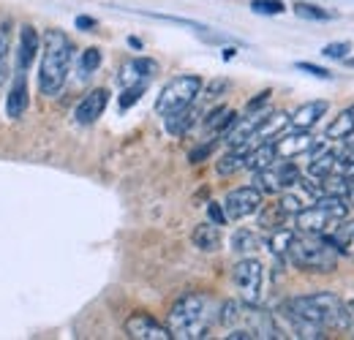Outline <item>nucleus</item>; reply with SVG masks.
Wrapping results in <instances>:
<instances>
[{
  "instance_id": "f257e3e1",
  "label": "nucleus",
  "mask_w": 354,
  "mask_h": 340,
  "mask_svg": "<svg viewBox=\"0 0 354 340\" xmlns=\"http://www.w3.org/2000/svg\"><path fill=\"white\" fill-rule=\"evenodd\" d=\"M218 313H221V302L213 294L191 292L183 294L169 308L167 327L177 340H202L210 335L213 324L218 321Z\"/></svg>"
},
{
  "instance_id": "f03ea898",
  "label": "nucleus",
  "mask_w": 354,
  "mask_h": 340,
  "mask_svg": "<svg viewBox=\"0 0 354 340\" xmlns=\"http://www.w3.org/2000/svg\"><path fill=\"white\" fill-rule=\"evenodd\" d=\"M218 321L229 330V340H267V338H283L281 327L275 324V319L257 308V302H221V313Z\"/></svg>"
},
{
  "instance_id": "7ed1b4c3",
  "label": "nucleus",
  "mask_w": 354,
  "mask_h": 340,
  "mask_svg": "<svg viewBox=\"0 0 354 340\" xmlns=\"http://www.w3.org/2000/svg\"><path fill=\"white\" fill-rule=\"evenodd\" d=\"M281 310H286L297 319H306V321L322 327V330H349L354 321V310L333 292L292 297L289 302H283Z\"/></svg>"
},
{
  "instance_id": "20e7f679",
  "label": "nucleus",
  "mask_w": 354,
  "mask_h": 340,
  "mask_svg": "<svg viewBox=\"0 0 354 340\" xmlns=\"http://www.w3.org/2000/svg\"><path fill=\"white\" fill-rule=\"evenodd\" d=\"M71 60H74V41L52 28L46 30V36L41 39V68H39V90L41 95H57L71 71Z\"/></svg>"
},
{
  "instance_id": "39448f33",
  "label": "nucleus",
  "mask_w": 354,
  "mask_h": 340,
  "mask_svg": "<svg viewBox=\"0 0 354 340\" xmlns=\"http://www.w3.org/2000/svg\"><path fill=\"white\" fill-rule=\"evenodd\" d=\"M338 256L341 251L324 234H306V232H295V240L286 251L292 267L303 272H333L338 270Z\"/></svg>"
},
{
  "instance_id": "423d86ee",
  "label": "nucleus",
  "mask_w": 354,
  "mask_h": 340,
  "mask_svg": "<svg viewBox=\"0 0 354 340\" xmlns=\"http://www.w3.org/2000/svg\"><path fill=\"white\" fill-rule=\"evenodd\" d=\"M346 213H349V205L344 196L322 193L310 207H303L295 215V226L297 232H306V234H330L346 218Z\"/></svg>"
},
{
  "instance_id": "0eeeda50",
  "label": "nucleus",
  "mask_w": 354,
  "mask_h": 340,
  "mask_svg": "<svg viewBox=\"0 0 354 340\" xmlns=\"http://www.w3.org/2000/svg\"><path fill=\"white\" fill-rule=\"evenodd\" d=\"M202 77H196V74H180L175 79H169L164 90H161V95L156 98V112L161 115V117H167V115H172V112H180V109H185V106H194V101H196V95L202 93Z\"/></svg>"
},
{
  "instance_id": "6e6552de",
  "label": "nucleus",
  "mask_w": 354,
  "mask_h": 340,
  "mask_svg": "<svg viewBox=\"0 0 354 340\" xmlns=\"http://www.w3.org/2000/svg\"><path fill=\"white\" fill-rule=\"evenodd\" d=\"M300 169L295 161H286V158H278L272 161L267 169L257 171V188L262 193H281V191H289L292 185L300 182Z\"/></svg>"
},
{
  "instance_id": "1a4fd4ad",
  "label": "nucleus",
  "mask_w": 354,
  "mask_h": 340,
  "mask_svg": "<svg viewBox=\"0 0 354 340\" xmlns=\"http://www.w3.org/2000/svg\"><path fill=\"white\" fill-rule=\"evenodd\" d=\"M232 281H234V286L240 292V299L259 302V297H262V283H265V270H262V264L257 258H248L245 256L243 261H237L234 270H232Z\"/></svg>"
},
{
  "instance_id": "9d476101",
  "label": "nucleus",
  "mask_w": 354,
  "mask_h": 340,
  "mask_svg": "<svg viewBox=\"0 0 354 340\" xmlns=\"http://www.w3.org/2000/svg\"><path fill=\"white\" fill-rule=\"evenodd\" d=\"M262 191L257 185H240L234 191H229L223 196V213H226V220H243L248 215H257L259 207H262Z\"/></svg>"
},
{
  "instance_id": "9b49d317",
  "label": "nucleus",
  "mask_w": 354,
  "mask_h": 340,
  "mask_svg": "<svg viewBox=\"0 0 354 340\" xmlns=\"http://www.w3.org/2000/svg\"><path fill=\"white\" fill-rule=\"evenodd\" d=\"M123 330H126V335L133 340H169L172 338L169 327H164L161 321H156L150 313H142V310H136V313H131V316L126 319Z\"/></svg>"
},
{
  "instance_id": "f8f14e48",
  "label": "nucleus",
  "mask_w": 354,
  "mask_h": 340,
  "mask_svg": "<svg viewBox=\"0 0 354 340\" xmlns=\"http://www.w3.org/2000/svg\"><path fill=\"white\" fill-rule=\"evenodd\" d=\"M272 144H275V153H278V158H286V161H292V158H300V155H306V153H313V147H316V139L310 136L308 131H292V133H283V136H275L272 139Z\"/></svg>"
},
{
  "instance_id": "ddd939ff",
  "label": "nucleus",
  "mask_w": 354,
  "mask_h": 340,
  "mask_svg": "<svg viewBox=\"0 0 354 340\" xmlns=\"http://www.w3.org/2000/svg\"><path fill=\"white\" fill-rule=\"evenodd\" d=\"M106 104H109V90H106V87L90 90L88 95H82V101H80L77 109H74V123H80V126H93V123L104 115Z\"/></svg>"
},
{
  "instance_id": "4468645a",
  "label": "nucleus",
  "mask_w": 354,
  "mask_h": 340,
  "mask_svg": "<svg viewBox=\"0 0 354 340\" xmlns=\"http://www.w3.org/2000/svg\"><path fill=\"white\" fill-rule=\"evenodd\" d=\"M41 52V39L36 33L33 25H22L19 30V49H17V68L19 71H28L33 66V60L39 57Z\"/></svg>"
},
{
  "instance_id": "2eb2a0df",
  "label": "nucleus",
  "mask_w": 354,
  "mask_h": 340,
  "mask_svg": "<svg viewBox=\"0 0 354 340\" xmlns=\"http://www.w3.org/2000/svg\"><path fill=\"white\" fill-rule=\"evenodd\" d=\"M289 126V115L286 112H267L265 120L257 126V131L251 133V139H248V150L254 147V144H262V142H272L283 128Z\"/></svg>"
},
{
  "instance_id": "dca6fc26",
  "label": "nucleus",
  "mask_w": 354,
  "mask_h": 340,
  "mask_svg": "<svg viewBox=\"0 0 354 340\" xmlns=\"http://www.w3.org/2000/svg\"><path fill=\"white\" fill-rule=\"evenodd\" d=\"M28 85H25V71L17 68V77H14V85L8 87V95H6V117L11 120H19L28 109Z\"/></svg>"
},
{
  "instance_id": "f3484780",
  "label": "nucleus",
  "mask_w": 354,
  "mask_h": 340,
  "mask_svg": "<svg viewBox=\"0 0 354 340\" xmlns=\"http://www.w3.org/2000/svg\"><path fill=\"white\" fill-rule=\"evenodd\" d=\"M156 71H158V63L156 60H150V57H133V60H129L123 66L120 82H123V87L136 85V82H150L156 77Z\"/></svg>"
},
{
  "instance_id": "a211bd4d",
  "label": "nucleus",
  "mask_w": 354,
  "mask_h": 340,
  "mask_svg": "<svg viewBox=\"0 0 354 340\" xmlns=\"http://www.w3.org/2000/svg\"><path fill=\"white\" fill-rule=\"evenodd\" d=\"M324 115H327V101H308L295 109V115L289 117V126L297 131H310Z\"/></svg>"
},
{
  "instance_id": "6ab92c4d",
  "label": "nucleus",
  "mask_w": 354,
  "mask_h": 340,
  "mask_svg": "<svg viewBox=\"0 0 354 340\" xmlns=\"http://www.w3.org/2000/svg\"><path fill=\"white\" fill-rule=\"evenodd\" d=\"M335 164H338V153L335 150H327V147H313V155L308 161V174L316 177V180H324L335 171Z\"/></svg>"
},
{
  "instance_id": "aec40b11",
  "label": "nucleus",
  "mask_w": 354,
  "mask_h": 340,
  "mask_svg": "<svg viewBox=\"0 0 354 340\" xmlns=\"http://www.w3.org/2000/svg\"><path fill=\"white\" fill-rule=\"evenodd\" d=\"M352 136H354V104L346 106L344 112H338V117L324 131V139H330V142H346Z\"/></svg>"
},
{
  "instance_id": "412c9836",
  "label": "nucleus",
  "mask_w": 354,
  "mask_h": 340,
  "mask_svg": "<svg viewBox=\"0 0 354 340\" xmlns=\"http://www.w3.org/2000/svg\"><path fill=\"white\" fill-rule=\"evenodd\" d=\"M272 161H278V153H275V144L272 142H262V144H254L248 153H245V169L248 171H262L267 169Z\"/></svg>"
},
{
  "instance_id": "4be33fe9",
  "label": "nucleus",
  "mask_w": 354,
  "mask_h": 340,
  "mask_svg": "<svg viewBox=\"0 0 354 340\" xmlns=\"http://www.w3.org/2000/svg\"><path fill=\"white\" fill-rule=\"evenodd\" d=\"M191 240H194V245L199 248V251H218L221 248V232H218V223H199L196 229H194V234H191Z\"/></svg>"
},
{
  "instance_id": "5701e85b",
  "label": "nucleus",
  "mask_w": 354,
  "mask_h": 340,
  "mask_svg": "<svg viewBox=\"0 0 354 340\" xmlns=\"http://www.w3.org/2000/svg\"><path fill=\"white\" fill-rule=\"evenodd\" d=\"M289 218H292V215L286 213V207L281 205V199L272 202V205H262V207H259V226L267 229V232L283 229V223H286Z\"/></svg>"
},
{
  "instance_id": "b1692460",
  "label": "nucleus",
  "mask_w": 354,
  "mask_h": 340,
  "mask_svg": "<svg viewBox=\"0 0 354 340\" xmlns=\"http://www.w3.org/2000/svg\"><path fill=\"white\" fill-rule=\"evenodd\" d=\"M234 120H237V112H234V109L218 106V109H213V112L205 117V131L213 133V136H223Z\"/></svg>"
},
{
  "instance_id": "393cba45",
  "label": "nucleus",
  "mask_w": 354,
  "mask_h": 340,
  "mask_svg": "<svg viewBox=\"0 0 354 340\" xmlns=\"http://www.w3.org/2000/svg\"><path fill=\"white\" fill-rule=\"evenodd\" d=\"M245 153H248V147H229V153L218 158L216 171H218L221 177H229V174H234V171L245 169Z\"/></svg>"
},
{
  "instance_id": "a878e982",
  "label": "nucleus",
  "mask_w": 354,
  "mask_h": 340,
  "mask_svg": "<svg viewBox=\"0 0 354 340\" xmlns=\"http://www.w3.org/2000/svg\"><path fill=\"white\" fill-rule=\"evenodd\" d=\"M194 120H196V112H194L191 106H185V109H180V112L167 115V131H169L172 136H183L188 128L194 126Z\"/></svg>"
},
{
  "instance_id": "bb28decb",
  "label": "nucleus",
  "mask_w": 354,
  "mask_h": 340,
  "mask_svg": "<svg viewBox=\"0 0 354 340\" xmlns=\"http://www.w3.org/2000/svg\"><path fill=\"white\" fill-rule=\"evenodd\" d=\"M324 237H327V240H330V243L344 254V251L354 243V220H346V218H344V220H341L330 234H324Z\"/></svg>"
},
{
  "instance_id": "cd10ccee",
  "label": "nucleus",
  "mask_w": 354,
  "mask_h": 340,
  "mask_svg": "<svg viewBox=\"0 0 354 340\" xmlns=\"http://www.w3.org/2000/svg\"><path fill=\"white\" fill-rule=\"evenodd\" d=\"M259 248V237L254 234V232H248V229H240V232H234V237H232V251L240 256H248L254 254Z\"/></svg>"
},
{
  "instance_id": "c85d7f7f",
  "label": "nucleus",
  "mask_w": 354,
  "mask_h": 340,
  "mask_svg": "<svg viewBox=\"0 0 354 340\" xmlns=\"http://www.w3.org/2000/svg\"><path fill=\"white\" fill-rule=\"evenodd\" d=\"M292 240H295V232L292 229H275V232H270L267 245H270V251L275 256H283L286 258V251H289Z\"/></svg>"
},
{
  "instance_id": "c756f323",
  "label": "nucleus",
  "mask_w": 354,
  "mask_h": 340,
  "mask_svg": "<svg viewBox=\"0 0 354 340\" xmlns=\"http://www.w3.org/2000/svg\"><path fill=\"white\" fill-rule=\"evenodd\" d=\"M101 49H95V46H90L82 52V57H80V77H90V74H95L98 71V66H101Z\"/></svg>"
},
{
  "instance_id": "7c9ffc66",
  "label": "nucleus",
  "mask_w": 354,
  "mask_h": 340,
  "mask_svg": "<svg viewBox=\"0 0 354 340\" xmlns=\"http://www.w3.org/2000/svg\"><path fill=\"white\" fill-rule=\"evenodd\" d=\"M295 14L303 17V19H313V22H322V19H333L330 11L313 6V3H295Z\"/></svg>"
},
{
  "instance_id": "2f4dec72",
  "label": "nucleus",
  "mask_w": 354,
  "mask_h": 340,
  "mask_svg": "<svg viewBox=\"0 0 354 340\" xmlns=\"http://www.w3.org/2000/svg\"><path fill=\"white\" fill-rule=\"evenodd\" d=\"M150 82H136V85H126L123 87V95H120V109H131L133 104L145 95V90H147Z\"/></svg>"
},
{
  "instance_id": "473e14b6",
  "label": "nucleus",
  "mask_w": 354,
  "mask_h": 340,
  "mask_svg": "<svg viewBox=\"0 0 354 340\" xmlns=\"http://www.w3.org/2000/svg\"><path fill=\"white\" fill-rule=\"evenodd\" d=\"M251 11L275 17V14H283V3L281 0H251Z\"/></svg>"
},
{
  "instance_id": "72a5a7b5",
  "label": "nucleus",
  "mask_w": 354,
  "mask_h": 340,
  "mask_svg": "<svg viewBox=\"0 0 354 340\" xmlns=\"http://www.w3.org/2000/svg\"><path fill=\"white\" fill-rule=\"evenodd\" d=\"M349 52H352V44L349 41H335V44L322 46V55H324V57H333V60H346Z\"/></svg>"
},
{
  "instance_id": "f704fd0d",
  "label": "nucleus",
  "mask_w": 354,
  "mask_h": 340,
  "mask_svg": "<svg viewBox=\"0 0 354 340\" xmlns=\"http://www.w3.org/2000/svg\"><path fill=\"white\" fill-rule=\"evenodd\" d=\"M213 147H216V139H210L207 144H199L196 150H191L188 161H191V164H202V161H205V158H207V155L213 153Z\"/></svg>"
},
{
  "instance_id": "c9c22d12",
  "label": "nucleus",
  "mask_w": 354,
  "mask_h": 340,
  "mask_svg": "<svg viewBox=\"0 0 354 340\" xmlns=\"http://www.w3.org/2000/svg\"><path fill=\"white\" fill-rule=\"evenodd\" d=\"M297 68H300V71H306V74H310V77H316V79H333V74H330L327 68L313 66V63H297Z\"/></svg>"
},
{
  "instance_id": "e433bc0d",
  "label": "nucleus",
  "mask_w": 354,
  "mask_h": 340,
  "mask_svg": "<svg viewBox=\"0 0 354 340\" xmlns=\"http://www.w3.org/2000/svg\"><path fill=\"white\" fill-rule=\"evenodd\" d=\"M207 215H210V220H213V223H218V226H223V223H226L223 205H216V202H210V205H207Z\"/></svg>"
},
{
  "instance_id": "4c0bfd02",
  "label": "nucleus",
  "mask_w": 354,
  "mask_h": 340,
  "mask_svg": "<svg viewBox=\"0 0 354 340\" xmlns=\"http://www.w3.org/2000/svg\"><path fill=\"white\" fill-rule=\"evenodd\" d=\"M270 95H272L270 90H262V93H259L257 98H251V101H248V112H259V109L265 106L267 101H270Z\"/></svg>"
},
{
  "instance_id": "58836bf2",
  "label": "nucleus",
  "mask_w": 354,
  "mask_h": 340,
  "mask_svg": "<svg viewBox=\"0 0 354 340\" xmlns=\"http://www.w3.org/2000/svg\"><path fill=\"white\" fill-rule=\"evenodd\" d=\"M226 87H229V82H226V79H216V82H210V85H207L205 95H207V98H216V95H218V93H223Z\"/></svg>"
},
{
  "instance_id": "ea45409f",
  "label": "nucleus",
  "mask_w": 354,
  "mask_h": 340,
  "mask_svg": "<svg viewBox=\"0 0 354 340\" xmlns=\"http://www.w3.org/2000/svg\"><path fill=\"white\" fill-rule=\"evenodd\" d=\"M77 28H80V30H90V28H95V19H90V17H77Z\"/></svg>"
},
{
  "instance_id": "a19ab883",
  "label": "nucleus",
  "mask_w": 354,
  "mask_h": 340,
  "mask_svg": "<svg viewBox=\"0 0 354 340\" xmlns=\"http://www.w3.org/2000/svg\"><path fill=\"white\" fill-rule=\"evenodd\" d=\"M6 79V44L0 39V82Z\"/></svg>"
},
{
  "instance_id": "79ce46f5",
  "label": "nucleus",
  "mask_w": 354,
  "mask_h": 340,
  "mask_svg": "<svg viewBox=\"0 0 354 340\" xmlns=\"http://www.w3.org/2000/svg\"><path fill=\"white\" fill-rule=\"evenodd\" d=\"M344 199H346L349 207H354V180H349V185H346V191H344Z\"/></svg>"
},
{
  "instance_id": "37998d69",
  "label": "nucleus",
  "mask_w": 354,
  "mask_h": 340,
  "mask_svg": "<svg viewBox=\"0 0 354 340\" xmlns=\"http://www.w3.org/2000/svg\"><path fill=\"white\" fill-rule=\"evenodd\" d=\"M234 57V49H223V60H232Z\"/></svg>"
},
{
  "instance_id": "c03bdc74",
  "label": "nucleus",
  "mask_w": 354,
  "mask_h": 340,
  "mask_svg": "<svg viewBox=\"0 0 354 340\" xmlns=\"http://www.w3.org/2000/svg\"><path fill=\"white\" fill-rule=\"evenodd\" d=\"M346 66H354V57H346Z\"/></svg>"
},
{
  "instance_id": "a18cd8bd",
  "label": "nucleus",
  "mask_w": 354,
  "mask_h": 340,
  "mask_svg": "<svg viewBox=\"0 0 354 340\" xmlns=\"http://www.w3.org/2000/svg\"><path fill=\"white\" fill-rule=\"evenodd\" d=\"M352 310H354V302H352Z\"/></svg>"
}]
</instances>
